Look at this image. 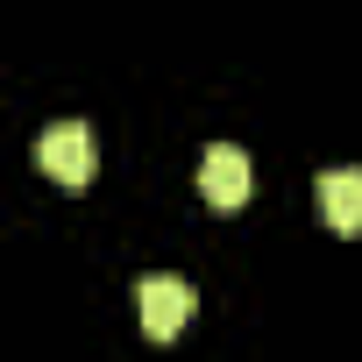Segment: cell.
<instances>
[{
    "label": "cell",
    "mask_w": 362,
    "mask_h": 362,
    "mask_svg": "<svg viewBox=\"0 0 362 362\" xmlns=\"http://www.w3.org/2000/svg\"><path fill=\"white\" fill-rule=\"evenodd\" d=\"M36 163L57 177V185H93V170H100V149H93V128L86 121H57V128H43V142H36Z\"/></svg>",
    "instance_id": "6da1fadb"
},
{
    "label": "cell",
    "mask_w": 362,
    "mask_h": 362,
    "mask_svg": "<svg viewBox=\"0 0 362 362\" xmlns=\"http://www.w3.org/2000/svg\"><path fill=\"white\" fill-rule=\"evenodd\" d=\"M192 305H199V291L185 277H142L135 284V313H142V334L149 341H177V327L192 320Z\"/></svg>",
    "instance_id": "7a4b0ae2"
},
{
    "label": "cell",
    "mask_w": 362,
    "mask_h": 362,
    "mask_svg": "<svg viewBox=\"0 0 362 362\" xmlns=\"http://www.w3.org/2000/svg\"><path fill=\"white\" fill-rule=\"evenodd\" d=\"M199 192H206L214 214H242V199H249V156L235 142H214L199 156Z\"/></svg>",
    "instance_id": "3957f363"
},
{
    "label": "cell",
    "mask_w": 362,
    "mask_h": 362,
    "mask_svg": "<svg viewBox=\"0 0 362 362\" xmlns=\"http://www.w3.org/2000/svg\"><path fill=\"white\" fill-rule=\"evenodd\" d=\"M320 221L334 235H362V170H320Z\"/></svg>",
    "instance_id": "277c9868"
}]
</instances>
